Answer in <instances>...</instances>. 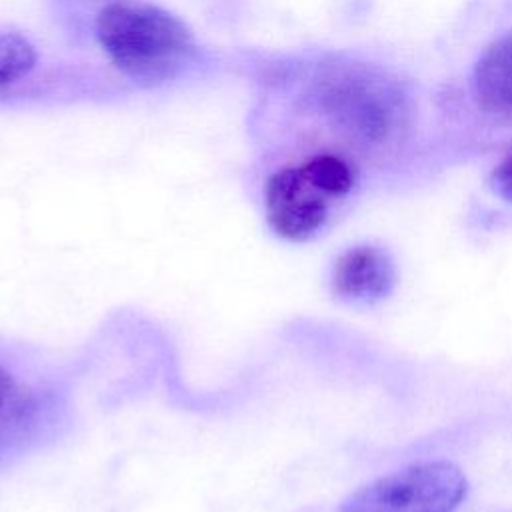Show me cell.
<instances>
[{"label": "cell", "mask_w": 512, "mask_h": 512, "mask_svg": "<svg viewBox=\"0 0 512 512\" xmlns=\"http://www.w3.org/2000/svg\"><path fill=\"white\" fill-rule=\"evenodd\" d=\"M28 398L14 376L0 366V434L26 412Z\"/></svg>", "instance_id": "52a82bcc"}, {"label": "cell", "mask_w": 512, "mask_h": 512, "mask_svg": "<svg viewBox=\"0 0 512 512\" xmlns=\"http://www.w3.org/2000/svg\"><path fill=\"white\" fill-rule=\"evenodd\" d=\"M468 496L464 472L448 460H424L348 494L340 512H454Z\"/></svg>", "instance_id": "3957f363"}, {"label": "cell", "mask_w": 512, "mask_h": 512, "mask_svg": "<svg viewBox=\"0 0 512 512\" xmlns=\"http://www.w3.org/2000/svg\"><path fill=\"white\" fill-rule=\"evenodd\" d=\"M356 184L354 164L336 152H314L272 170L264 182V216L270 230L306 242L328 222L332 208Z\"/></svg>", "instance_id": "7a4b0ae2"}, {"label": "cell", "mask_w": 512, "mask_h": 512, "mask_svg": "<svg viewBox=\"0 0 512 512\" xmlns=\"http://www.w3.org/2000/svg\"><path fill=\"white\" fill-rule=\"evenodd\" d=\"M492 182H494V188L498 190V194L502 198H506L508 202H512V148L504 154V158L496 166V170L492 174Z\"/></svg>", "instance_id": "ba28073f"}, {"label": "cell", "mask_w": 512, "mask_h": 512, "mask_svg": "<svg viewBox=\"0 0 512 512\" xmlns=\"http://www.w3.org/2000/svg\"><path fill=\"white\" fill-rule=\"evenodd\" d=\"M396 284L392 256L372 244H358L334 260L330 288L348 304H374L386 298Z\"/></svg>", "instance_id": "277c9868"}, {"label": "cell", "mask_w": 512, "mask_h": 512, "mask_svg": "<svg viewBox=\"0 0 512 512\" xmlns=\"http://www.w3.org/2000/svg\"><path fill=\"white\" fill-rule=\"evenodd\" d=\"M96 40L110 64L140 86L182 78L200 46L182 18L144 0H110L94 20Z\"/></svg>", "instance_id": "6da1fadb"}, {"label": "cell", "mask_w": 512, "mask_h": 512, "mask_svg": "<svg viewBox=\"0 0 512 512\" xmlns=\"http://www.w3.org/2000/svg\"><path fill=\"white\" fill-rule=\"evenodd\" d=\"M478 104L492 114H512V30L492 40L472 74Z\"/></svg>", "instance_id": "5b68a950"}, {"label": "cell", "mask_w": 512, "mask_h": 512, "mask_svg": "<svg viewBox=\"0 0 512 512\" xmlns=\"http://www.w3.org/2000/svg\"><path fill=\"white\" fill-rule=\"evenodd\" d=\"M38 62L36 46L18 30L0 28V88L26 78Z\"/></svg>", "instance_id": "8992f818"}]
</instances>
